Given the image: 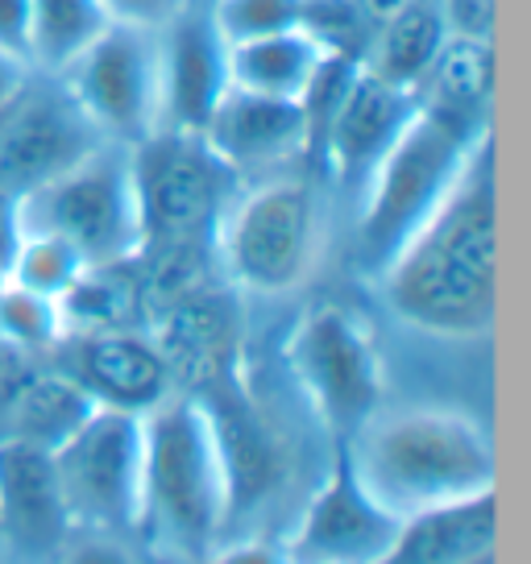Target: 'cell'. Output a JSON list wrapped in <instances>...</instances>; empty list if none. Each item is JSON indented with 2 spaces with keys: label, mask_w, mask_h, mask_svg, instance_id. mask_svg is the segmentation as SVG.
I'll return each mask as SVG.
<instances>
[{
  "label": "cell",
  "mask_w": 531,
  "mask_h": 564,
  "mask_svg": "<svg viewBox=\"0 0 531 564\" xmlns=\"http://www.w3.org/2000/svg\"><path fill=\"white\" fill-rule=\"evenodd\" d=\"M105 141L138 145L162 121L159 30L112 21L72 67L58 75Z\"/></svg>",
  "instance_id": "cell-9"
},
{
  "label": "cell",
  "mask_w": 531,
  "mask_h": 564,
  "mask_svg": "<svg viewBox=\"0 0 531 564\" xmlns=\"http://www.w3.org/2000/svg\"><path fill=\"white\" fill-rule=\"evenodd\" d=\"M84 270H88V262H84L67 241H58V237H51V232H21L18 229V241H13V253H9L4 282L25 286V291L46 295V300H58Z\"/></svg>",
  "instance_id": "cell-24"
},
{
  "label": "cell",
  "mask_w": 531,
  "mask_h": 564,
  "mask_svg": "<svg viewBox=\"0 0 531 564\" xmlns=\"http://www.w3.org/2000/svg\"><path fill=\"white\" fill-rule=\"evenodd\" d=\"M0 564H21V561H13V556H9V561H0Z\"/></svg>",
  "instance_id": "cell-34"
},
{
  "label": "cell",
  "mask_w": 531,
  "mask_h": 564,
  "mask_svg": "<svg viewBox=\"0 0 531 564\" xmlns=\"http://www.w3.org/2000/svg\"><path fill=\"white\" fill-rule=\"evenodd\" d=\"M411 112H415L411 91L394 88L366 67H357L316 141V150L328 162V175L337 178L340 187L361 192L370 171L403 133V124L411 121Z\"/></svg>",
  "instance_id": "cell-14"
},
{
  "label": "cell",
  "mask_w": 531,
  "mask_h": 564,
  "mask_svg": "<svg viewBox=\"0 0 531 564\" xmlns=\"http://www.w3.org/2000/svg\"><path fill=\"white\" fill-rule=\"evenodd\" d=\"M490 133H469V129L448 124L420 108L411 112L403 133L394 138V145L382 154V162L373 166L361 187V220H357L361 270H370L373 279L382 274V265L424 225L427 212L436 208L460 178L478 141Z\"/></svg>",
  "instance_id": "cell-4"
},
{
  "label": "cell",
  "mask_w": 531,
  "mask_h": 564,
  "mask_svg": "<svg viewBox=\"0 0 531 564\" xmlns=\"http://www.w3.org/2000/svg\"><path fill=\"white\" fill-rule=\"evenodd\" d=\"M72 531L51 448L0 441V547L21 564H51Z\"/></svg>",
  "instance_id": "cell-13"
},
{
  "label": "cell",
  "mask_w": 531,
  "mask_h": 564,
  "mask_svg": "<svg viewBox=\"0 0 531 564\" xmlns=\"http://www.w3.org/2000/svg\"><path fill=\"white\" fill-rule=\"evenodd\" d=\"M54 303H58L63 336L108 333V328H138V316H145L138 262L88 265Z\"/></svg>",
  "instance_id": "cell-22"
},
{
  "label": "cell",
  "mask_w": 531,
  "mask_h": 564,
  "mask_svg": "<svg viewBox=\"0 0 531 564\" xmlns=\"http://www.w3.org/2000/svg\"><path fill=\"white\" fill-rule=\"evenodd\" d=\"M340 453L373 502L399 519L495 490L498 477L490 432L457 406H378Z\"/></svg>",
  "instance_id": "cell-2"
},
{
  "label": "cell",
  "mask_w": 531,
  "mask_h": 564,
  "mask_svg": "<svg viewBox=\"0 0 531 564\" xmlns=\"http://www.w3.org/2000/svg\"><path fill=\"white\" fill-rule=\"evenodd\" d=\"M25 46H30V0H0V51L25 63Z\"/></svg>",
  "instance_id": "cell-31"
},
{
  "label": "cell",
  "mask_w": 531,
  "mask_h": 564,
  "mask_svg": "<svg viewBox=\"0 0 531 564\" xmlns=\"http://www.w3.org/2000/svg\"><path fill=\"white\" fill-rule=\"evenodd\" d=\"M324 54L328 51L307 30H283V34L237 42L229 46V79L232 88L258 91V96L303 100Z\"/></svg>",
  "instance_id": "cell-21"
},
{
  "label": "cell",
  "mask_w": 531,
  "mask_h": 564,
  "mask_svg": "<svg viewBox=\"0 0 531 564\" xmlns=\"http://www.w3.org/2000/svg\"><path fill=\"white\" fill-rule=\"evenodd\" d=\"M441 13L448 21V34L495 37L498 0H441Z\"/></svg>",
  "instance_id": "cell-29"
},
{
  "label": "cell",
  "mask_w": 531,
  "mask_h": 564,
  "mask_svg": "<svg viewBox=\"0 0 531 564\" xmlns=\"http://www.w3.org/2000/svg\"><path fill=\"white\" fill-rule=\"evenodd\" d=\"M105 13L121 25H138V30H162L171 25L178 13L192 9V0H100Z\"/></svg>",
  "instance_id": "cell-28"
},
{
  "label": "cell",
  "mask_w": 531,
  "mask_h": 564,
  "mask_svg": "<svg viewBox=\"0 0 531 564\" xmlns=\"http://www.w3.org/2000/svg\"><path fill=\"white\" fill-rule=\"evenodd\" d=\"M51 457L75 531L138 535L145 415L96 406Z\"/></svg>",
  "instance_id": "cell-8"
},
{
  "label": "cell",
  "mask_w": 531,
  "mask_h": 564,
  "mask_svg": "<svg viewBox=\"0 0 531 564\" xmlns=\"http://www.w3.org/2000/svg\"><path fill=\"white\" fill-rule=\"evenodd\" d=\"M208 4H213V0H208Z\"/></svg>",
  "instance_id": "cell-35"
},
{
  "label": "cell",
  "mask_w": 531,
  "mask_h": 564,
  "mask_svg": "<svg viewBox=\"0 0 531 564\" xmlns=\"http://www.w3.org/2000/svg\"><path fill=\"white\" fill-rule=\"evenodd\" d=\"M154 345L166 357L171 382L183 387V394L216 387L232 373L237 361V303L216 291L213 282L195 286L187 295L171 300L154 312Z\"/></svg>",
  "instance_id": "cell-16"
},
{
  "label": "cell",
  "mask_w": 531,
  "mask_h": 564,
  "mask_svg": "<svg viewBox=\"0 0 531 564\" xmlns=\"http://www.w3.org/2000/svg\"><path fill=\"white\" fill-rule=\"evenodd\" d=\"M498 498L495 490L448 507L408 514L378 564H495Z\"/></svg>",
  "instance_id": "cell-18"
},
{
  "label": "cell",
  "mask_w": 531,
  "mask_h": 564,
  "mask_svg": "<svg viewBox=\"0 0 531 564\" xmlns=\"http://www.w3.org/2000/svg\"><path fill=\"white\" fill-rule=\"evenodd\" d=\"M232 523L229 465L199 394L175 390L145 411L138 540L171 564H204Z\"/></svg>",
  "instance_id": "cell-3"
},
{
  "label": "cell",
  "mask_w": 531,
  "mask_h": 564,
  "mask_svg": "<svg viewBox=\"0 0 531 564\" xmlns=\"http://www.w3.org/2000/svg\"><path fill=\"white\" fill-rule=\"evenodd\" d=\"M105 145V133L84 117L58 75L30 70V79L0 112V195L18 199L72 171Z\"/></svg>",
  "instance_id": "cell-10"
},
{
  "label": "cell",
  "mask_w": 531,
  "mask_h": 564,
  "mask_svg": "<svg viewBox=\"0 0 531 564\" xmlns=\"http://www.w3.org/2000/svg\"><path fill=\"white\" fill-rule=\"evenodd\" d=\"M108 25L112 18L100 0H30L25 63L42 75H63Z\"/></svg>",
  "instance_id": "cell-23"
},
{
  "label": "cell",
  "mask_w": 531,
  "mask_h": 564,
  "mask_svg": "<svg viewBox=\"0 0 531 564\" xmlns=\"http://www.w3.org/2000/svg\"><path fill=\"white\" fill-rule=\"evenodd\" d=\"M162 54V121L159 129L204 133L216 105L232 88L229 79V42L216 34L208 9L178 13L159 30Z\"/></svg>",
  "instance_id": "cell-15"
},
{
  "label": "cell",
  "mask_w": 531,
  "mask_h": 564,
  "mask_svg": "<svg viewBox=\"0 0 531 564\" xmlns=\"http://www.w3.org/2000/svg\"><path fill=\"white\" fill-rule=\"evenodd\" d=\"M51 361L72 373L96 406L145 415L175 394L166 357L154 336L142 328H108V333H72L51 349Z\"/></svg>",
  "instance_id": "cell-12"
},
{
  "label": "cell",
  "mask_w": 531,
  "mask_h": 564,
  "mask_svg": "<svg viewBox=\"0 0 531 564\" xmlns=\"http://www.w3.org/2000/svg\"><path fill=\"white\" fill-rule=\"evenodd\" d=\"M495 37L448 34L441 54L432 58L427 75L415 88V108L432 112L469 133H490L495 124Z\"/></svg>",
  "instance_id": "cell-19"
},
{
  "label": "cell",
  "mask_w": 531,
  "mask_h": 564,
  "mask_svg": "<svg viewBox=\"0 0 531 564\" xmlns=\"http://www.w3.org/2000/svg\"><path fill=\"white\" fill-rule=\"evenodd\" d=\"M13 225L67 241L88 265L133 262L142 249V212L129 145L105 141L72 171L18 195Z\"/></svg>",
  "instance_id": "cell-5"
},
{
  "label": "cell",
  "mask_w": 531,
  "mask_h": 564,
  "mask_svg": "<svg viewBox=\"0 0 531 564\" xmlns=\"http://www.w3.org/2000/svg\"><path fill=\"white\" fill-rule=\"evenodd\" d=\"M399 523L403 519L373 502L357 481L337 444V460L307 498L295 535L286 540V556L291 564H378Z\"/></svg>",
  "instance_id": "cell-11"
},
{
  "label": "cell",
  "mask_w": 531,
  "mask_h": 564,
  "mask_svg": "<svg viewBox=\"0 0 531 564\" xmlns=\"http://www.w3.org/2000/svg\"><path fill=\"white\" fill-rule=\"evenodd\" d=\"M208 18H213L216 34L229 46H237V42H253V37L300 30L303 0H213Z\"/></svg>",
  "instance_id": "cell-26"
},
{
  "label": "cell",
  "mask_w": 531,
  "mask_h": 564,
  "mask_svg": "<svg viewBox=\"0 0 531 564\" xmlns=\"http://www.w3.org/2000/svg\"><path fill=\"white\" fill-rule=\"evenodd\" d=\"M199 138L208 141L232 171L274 166L295 154H307V117H303L300 100L229 88Z\"/></svg>",
  "instance_id": "cell-17"
},
{
  "label": "cell",
  "mask_w": 531,
  "mask_h": 564,
  "mask_svg": "<svg viewBox=\"0 0 531 564\" xmlns=\"http://www.w3.org/2000/svg\"><path fill=\"white\" fill-rule=\"evenodd\" d=\"M444 37H448V21L441 13V0H415L403 13L373 25L370 46L361 54V67L415 96L432 58L441 54Z\"/></svg>",
  "instance_id": "cell-20"
},
{
  "label": "cell",
  "mask_w": 531,
  "mask_h": 564,
  "mask_svg": "<svg viewBox=\"0 0 531 564\" xmlns=\"http://www.w3.org/2000/svg\"><path fill=\"white\" fill-rule=\"evenodd\" d=\"M204 564H291L286 544H270V540H237V544L216 547Z\"/></svg>",
  "instance_id": "cell-30"
},
{
  "label": "cell",
  "mask_w": 531,
  "mask_h": 564,
  "mask_svg": "<svg viewBox=\"0 0 531 564\" xmlns=\"http://www.w3.org/2000/svg\"><path fill=\"white\" fill-rule=\"evenodd\" d=\"M390 312L444 340H474L498 316V162L495 133L378 274Z\"/></svg>",
  "instance_id": "cell-1"
},
{
  "label": "cell",
  "mask_w": 531,
  "mask_h": 564,
  "mask_svg": "<svg viewBox=\"0 0 531 564\" xmlns=\"http://www.w3.org/2000/svg\"><path fill=\"white\" fill-rule=\"evenodd\" d=\"M0 340L13 349L51 357V349L63 340L58 303L13 282H0Z\"/></svg>",
  "instance_id": "cell-25"
},
{
  "label": "cell",
  "mask_w": 531,
  "mask_h": 564,
  "mask_svg": "<svg viewBox=\"0 0 531 564\" xmlns=\"http://www.w3.org/2000/svg\"><path fill=\"white\" fill-rule=\"evenodd\" d=\"M316 249L319 208L303 178H266L262 187L229 204L216 232V258L229 282L258 295L295 291L312 274Z\"/></svg>",
  "instance_id": "cell-7"
},
{
  "label": "cell",
  "mask_w": 531,
  "mask_h": 564,
  "mask_svg": "<svg viewBox=\"0 0 531 564\" xmlns=\"http://www.w3.org/2000/svg\"><path fill=\"white\" fill-rule=\"evenodd\" d=\"M25 79H30V67H25L21 58H13V54L0 51V112H4V105L18 96Z\"/></svg>",
  "instance_id": "cell-32"
},
{
  "label": "cell",
  "mask_w": 531,
  "mask_h": 564,
  "mask_svg": "<svg viewBox=\"0 0 531 564\" xmlns=\"http://www.w3.org/2000/svg\"><path fill=\"white\" fill-rule=\"evenodd\" d=\"M13 241H18V225H13V199H4V195H0V282H4V270H9Z\"/></svg>",
  "instance_id": "cell-33"
},
{
  "label": "cell",
  "mask_w": 531,
  "mask_h": 564,
  "mask_svg": "<svg viewBox=\"0 0 531 564\" xmlns=\"http://www.w3.org/2000/svg\"><path fill=\"white\" fill-rule=\"evenodd\" d=\"M283 357L307 406L337 436V444L382 406L387 390L382 352L370 324L349 307L340 303L307 307L286 336Z\"/></svg>",
  "instance_id": "cell-6"
},
{
  "label": "cell",
  "mask_w": 531,
  "mask_h": 564,
  "mask_svg": "<svg viewBox=\"0 0 531 564\" xmlns=\"http://www.w3.org/2000/svg\"><path fill=\"white\" fill-rule=\"evenodd\" d=\"M51 564H142V556L129 547V535L108 531H72L67 544L54 552Z\"/></svg>",
  "instance_id": "cell-27"
}]
</instances>
